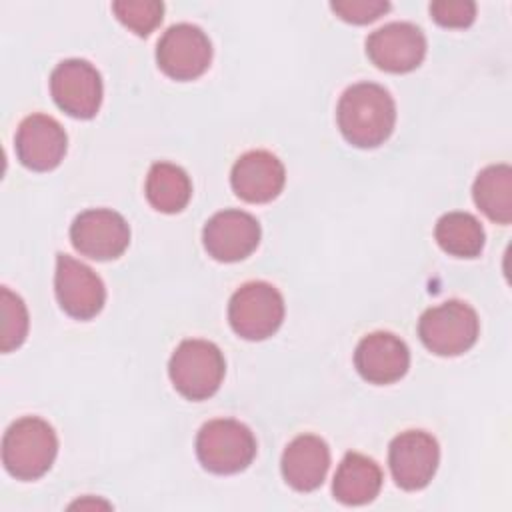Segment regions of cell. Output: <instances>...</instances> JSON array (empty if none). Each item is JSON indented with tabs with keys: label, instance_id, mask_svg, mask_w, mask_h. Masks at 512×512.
I'll list each match as a JSON object with an SVG mask.
<instances>
[{
	"label": "cell",
	"instance_id": "ba28073f",
	"mask_svg": "<svg viewBox=\"0 0 512 512\" xmlns=\"http://www.w3.org/2000/svg\"><path fill=\"white\" fill-rule=\"evenodd\" d=\"M50 94L60 110L72 118L96 116L102 102V78L98 70L80 58L60 62L50 74Z\"/></svg>",
	"mask_w": 512,
	"mask_h": 512
},
{
	"label": "cell",
	"instance_id": "5b68a950",
	"mask_svg": "<svg viewBox=\"0 0 512 512\" xmlns=\"http://www.w3.org/2000/svg\"><path fill=\"white\" fill-rule=\"evenodd\" d=\"M480 320L462 300H446L428 308L418 320L422 344L438 356H458L470 350L478 338Z\"/></svg>",
	"mask_w": 512,
	"mask_h": 512
},
{
	"label": "cell",
	"instance_id": "4fadbf2b",
	"mask_svg": "<svg viewBox=\"0 0 512 512\" xmlns=\"http://www.w3.org/2000/svg\"><path fill=\"white\" fill-rule=\"evenodd\" d=\"M202 242L214 260L238 262L256 250L260 224L244 210H222L206 222Z\"/></svg>",
	"mask_w": 512,
	"mask_h": 512
},
{
	"label": "cell",
	"instance_id": "52a82bcc",
	"mask_svg": "<svg viewBox=\"0 0 512 512\" xmlns=\"http://www.w3.org/2000/svg\"><path fill=\"white\" fill-rule=\"evenodd\" d=\"M212 60L208 36L194 24L170 26L156 48L160 70L174 80H194L202 76Z\"/></svg>",
	"mask_w": 512,
	"mask_h": 512
},
{
	"label": "cell",
	"instance_id": "2e32d148",
	"mask_svg": "<svg viewBox=\"0 0 512 512\" xmlns=\"http://www.w3.org/2000/svg\"><path fill=\"white\" fill-rule=\"evenodd\" d=\"M284 166L266 150H250L242 154L230 174V184L236 196L252 204H264L274 200L284 188Z\"/></svg>",
	"mask_w": 512,
	"mask_h": 512
},
{
	"label": "cell",
	"instance_id": "8992f818",
	"mask_svg": "<svg viewBox=\"0 0 512 512\" xmlns=\"http://www.w3.org/2000/svg\"><path fill=\"white\" fill-rule=\"evenodd\" d=\"M228 320L238 336L264 340L272 336L284 320V298L268 282H248L232 294Z\"/></svg>",
	"mask_w": 512,
	"mask_h": 512
},
{
	"label": "cell",
	"instance_id": "30bf717a",
	"mask_svg": "<svg viewBox=\"0 0 512 512\" xmlns=\"http://www.w3.org/2000/svg\"><path fill=\"white\" fill-rule=\"evenodd\" d=\"M440 462V448L432 434L406 430L388 448V464L394 482L404 490H420L430 484Z\"/></svg>",
	"mask_w": 512,
	"mask_h": 512
},
{
	"label": "cell",
	"instance_id": "8fae6325",
	"mask_svg": "<svg viewBox=\"0 0 512 512\" xmlns=\"http://www.w3.org/2000/svg\"><path fill=\"white\" fill-rule=\"evenodd\" d=\"M54 288L60 308L78 320L94 318L106 300L100 276L68 254H58L56 258Z\"/></svg>",
	"mask_w": 512,
	"mask_h": 512
},
{
	"label": "cell",
	"instance_id": "277c9868",
	"mask_svg": "<svg viewBox=\"0 0 512 512\" xmlns=\"http://www.w3.org/2000/svg\"><path fill=\"white\" fill-rule=\"evenodd\" d=\"M196 456L214 474H236L254 460L256 440L246 424L232 418H216L200 428Z\"/></svg>",
	"mask_w": 512,
	"mask_h": 512
},
{
	"label": "cell",
	"instance_id": "9a60e30c",
	"mask_svg": "<svg viewBox=\"0 0 512 512\" xmlns=\"http://www.w3.org/2000/svg\"><path fill=\"white\" fill-rule=\"evenodd\" d=\"M354 366L370 384H392L408 372L410 352L402 338L380 330L364 336L358 342Z\"/></svg>",
	"mask_w": 512,
	"mask_h": 512
},
{
	"label": "cell",
	"instance_id": "ac0fdd59",
	"mask_svg": "<svg viewBox=\"0 0 512 512\" xmlns=\"http://www.w3.org/2000/svg\"><path fill=\"white\" fill-rule=\"evenodd\" d=\"M382 488V472L378 464L358 452H348L332 482L334 498L346 506H360L372 502Z\"/></svg>",
	"mask_w": 512,
	"mask_h": 512
},
{
	"label": "cell",
	"instance_id": "7c38bea8",
	"mask_svg": "<svg viewBox=\"0 0 512 512\" xmlns=\"http://www.w3.org/2000/svg\"><path fill=\"white\" fill-rule=\"evenodd\" d=\"M366 54L380 70L404 74L424 60L426 38L410 22H390L366 38Z\"/></svg>",
	"mask_w": 512,
	"mask_h": 512
},
{
	"label": "cell",
	"instance_id": "7a4b0ae2",
	"mask_svg": "<svg viewBox=\"0 0 512 512\" xmlns=\"http://www.w3.org/2000/svg\"><path fill=\"white\" fill-rule=\"evenodd\" d=\"M58 452L54 428L36 416H24L8 426L2 438V464L18 480L44 476Z\"/></svg>",
	"mask_w": 512,
	"mask_h": 512
},
{
	"label": "cell",
	"instance_id": "9c48e42d",
	"mask_svg": "<svg viewBox=\"0 0 512 512\" xmlns=\"http://www.w3.org/2000/svg\"><path fill=\"white\" fill-rule=\"evenodd\" d=\"M70 240L82 256L92 260H112L128 248L130 226L114 210L90 208L74 218Z\"/></svg>",
	"mask_w": 512,
	"mask_h": 512
},
{
	"label": "cell",
	"instance_id": "7402d4cb",
	"mask_svg": "<svg viewBox=\"0 0 512 512\" xmlns=\"http://www.w3.org/2000/svg\"><path fill=\"white\" fill-rule=\"evenodd\" d=\"M0 318V350L10 352L18 348L28 334V312L22 298L6 286L0 288Z\"/></svg>",
	"mask_w": 512,
	"mask_h": 512
},
{
	"label": "cell",
	"instance_id": "3957f363",
	"mask_svg": "<svg viewBox=\"0 0 512 512\" xmlns=\"http://www.w3.org/2000/svg\"><path fill=\"white\" fill-rule=\"evenodd\" d=\"M224 356L220 348L208 340H182L174 350L168 374L174 388L188 400H206L222 384Z\"/></svg>",
	"mask_w": 512,
	"mask_h": 512
},
{
	"label": "cell",
	"instance_id": "d6986e66",
	"mask_svg": "<svg viewBox=\"0 0 512 512\" xmlns=\"http://www.w3.org/2000/svg\"><path fill=\"white\" fill-rule=\"evenodd\" d=\"M472 196L476 206L498 224L512 220V168L508 164L486 166L474 180Z\"/></svg>",
	"mask_w": 512,
	"mask_h": 512
},
{
	"label": "cell",
	"instance_id": "ffe728a7",
	"mask_svg": "<svg viewBox=\"0 0 512 512\" xmlns=\"http://www.w3.org/2000/svg\"><path fill=\"white\" fill-rule=\"evenodd\" d=\"M192 196V184L188 174L170 162L152 164L146 176V198L164 214L180 212Z\"/></svg>",
	"mask_w": 512,
	"mask_h": 512
},
{
	"label": "cell",
	"instance_id": "cb8c5ba5",
	"mask_svg": "<svg viewBox=\"0 0 512 512\" xmlns=\"http://www.w3.org/2000/svg\"><path fill=\"white\" fill-rule=\"evenodd\" d=\"M430 14L444 28H466L476 18V4L470 0H438L430 4Z\"/></svg>",
	"mask_w": 512,
	"mask_h": 512
},
{
	"label": "cell",
	"instance_id": "44dd1931",
	"mask_svg": "<svg viewBox=\"0 0 512 512\" xmlns=\"http://www.w3.org/2000/svg\"><path fill=\"white\" fill-rule=\"evenodd\" d=\"M438 246L458 258H474L484 248V228L468 212H448L434 228Z\"/></svg>",
	"mask_w": 512,
	"mask_h": 512
},
{
	"label": "cell",
	"instance_id": "6da1fadb",
	"mask_svg": "<svg viewBox=\"0 0 512 512\" xmlns=\"http://www.w3.org/2000/svg\"><path fill=\"white\" fill-rule=\"evenodd\" d=\"M336 120L342 136L356 148H376L388 140L396 124L392 96L374 82H358L338 100Z\"/></svg>",
	"mask_w": 512,
	"mask_h": 512
},
{
	"label": "cell",
	"instance_id": "5bb4252c",
	"mask_svg": "<svg viewBox=\"0 0 512 512\" xmlns=\"http://www.w3.org/2000/svg\"><path fill=\"white\" fill-rule=\"evenodd\" d=\"M66 132L58 120L46 114L26 116L14 138L18 160L36 172H48L56 168L66 154Z\"/></svg>",
	"mask_w": 512,
	"mask_h": 512
},
{
	"label": "cell",
	"instance_id": "603a6c76",
	"mask_svg": "<svg viewBox=\"0 0 512 512\" xmlns=\"http://www.w3.org/2000/svg\"><path fill=\"white\" fill-rule=\"evenodd\" d=\"M112 10L134 34L148 36L162 22L164 4L158 0H116Z\"/></svg>",
	"mask_w": 512,
	"mask_h": 512
},
{
	"label": "cell",
	"instance_id": "e0dca14e",
	"mask_svg": "<svg viewBox=\"0 0 512 512\" xmlns=\"http://www.w3.org/2000/svg\"><path fill=\"white\" fill-rule=\"evenodd\" d=\"M282 476L298 492L316 490L330 468L328 444L314 434L296 436L282 454Z\"/></svg>",
	"mask_w": 512,
	"mask_h": 512
},
{
	"label": "cell",
	"instance_id": "d4e9b609",
	"mask_svg": "<svg viewBox=\"0 0 512 512\" xmlns=\"http://www.w3.org/2000/svg\"><path fill=\"white\" fill-rule=\"evenodd\" d=\"M330 8L338 18L346 22L368 24L386 14L390 10V4L386 0H338L332 2Z\"/></svg>",
	"mask_w": 512,
	"mask_h": 512
}]
</instances>
